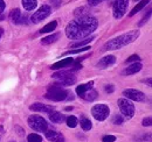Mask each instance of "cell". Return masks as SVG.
Instances as JSON below:
<instances>
[{"mask_svg": "<svg viewBox=\"0 0 152 142\" xmlns=\"http://www.w3.org/2000/svg\"><path fill=\"white\" fill-rule=\"evenodd\" d=\"M103 1H105V0H88V4H89L90 6H97L98 4L103 2Z\"/></svg>", "mask_w": 152, "mask_h": 142, "instance_id": "34", "label": "cell"}, {"mask_svg": "<svg viewBox=\"0 0 152 142\" xmlns=\"http://www.w3.org/2000/svg\"><path fill=\"white\" fill-rule=\"evenodd\" d=\"M80 124H81L82 129L86 130V132H88V130H90V129L93 128V124H91V121H90L88 118H82Z\"/></svg>", "mask_w": 152, "mask_h": 142, "instance_id": "26", "label": "cell"}, {"mask_svg": "<svg viewBox=\"0 0 152 142\" xmlns=\"http://www.w3.org/2000/svg\"><path fill=\"white\" fill-rule=\"evenodd\" d=\"M27 142H42V138L39 135V134H29L27 136Z\"/></svg>", "mask_w": 152, "mask_h": 142, "instance_id": "28", "label": "cell"}, {"mask_svg": "<svg viewBox=\"0 0 152 142\" xmlns=\"http://www.w3.org/2000/svg\"><path fill=\"white\" fill-rule=\"evenodd\" d=\"M1 35H2V29L0 28V38H1Z\"/></svg>", "mask_w": 152, "mask_h": 142, "instance_id": "39", "label": "cell"}, {"mask_svg": "<svg viewBox=\"0 0 152 142\" xmlns=\"http://www.w3.org/2000/svg\"><path fill=\"white\" fill-rule=\"evenodd\" d=\"M45 134H46V138H47L49 141H52V142H64V138H63V135H62L60 132L55 130V129H47V130L45 132Z\"/></svg>", "mask_w": 152, "mask_h": 142, "instance_id": "11", "label": "cell"}, {"mask_svg": "<svg viewBox=\"0 0 152 142\" xmlns=\"http://www.w3.org/2000/svg\"><path fill=\"white\" fill-rule=\"evenodd\" d=\"M97 26V19L91 15L77 18L70 23H68V26L66 27V35L72 40H80L90 35L94 30H96Z\"/></svg>", "mask_w": 152, "mask_h": 142, "instance_id": "1", "label": "cell"}, {"mask_svg": "<svg viewBox=\"0 0 152 142\" xmlns=\"http://www.w3.org/2000/svg\"><path fill=\"white\" fill-rule=\"evenodd\" d=\"M58 37H60V34H58V33H54V34H52V35L43 37V38L41 40V43L45 44V46L50 44V43H54V42H56L57 40H58Z\"/></svg>", "mask_w": 152, "mask_h": 142, "instance_id": "21", "label": "cell"}, {"mask_svg": "<svg viewBox=\"0 0 152 142\" xmlns=\"http://www.w3.org/2000/svg\"><path fill=\"white\" fill-rule=\"evenodd\" d=\"M73 62H74V59L73 58H63V59H61V61H58L56 63H54L52 67H50V69H53V70H62V69H64V68H68L70 64H73Z\"/></svg>", "mask_w": 152, "mask_h": 142, "instance_id": "14", "label": "cell"}, {"mask_svg": "<svg viewBox=\"0 0 152 142\" xmlns=\"http://www.w3.org/2000/svg\"><path fill=\"white\" fill-rule=\"evenodd\" d=\"M123 96L125 97V99H129V100H133V101H144L146 99V96L139 91V90L136 89H126L123 91Z\"/></svg>", "mask_w": 152, "mask_h": 142, "instance_id": "10", "label": "cell"}, {"mask_svg": "<svg viewBox=\"0 0 152 142\" xmlns=\"http://www.w3.org/2000/svg\"><path fill=\"white\" fill-rule=\"evenodd\" d=\"M73 109V107H66V111H72Z\"/></svg>", "mask_w": 152, "mask_h": 142, "instance_id": "38", "label": "cell"}, {"mask_svg": "<svg viewBox=\"0 0 152 142\" xmlns=\"http://www.w3.org/2000/svg\"><path fill=\"white\" fill-rule=\"evenodd\" d=\"M129 0H116L113 5V13L115 19H121L126 13Z\"/></svg>", "mask_w": 152, "mask_h": 142, "instance_id": "9", "label": "cell"}, {"mask_svg": "<svg viewBox=\"0 0 152 142\" xmlns=\"http://www.w3.org/2000/svg\"><path fill=\"white\" fill-rule=\"evenodd\" d=\"M5 7H6V4H5V1H4V0H0V14L4 12Z\"/></svg>", "mask_w": 152, "mask_h": 142, "instance_id": "36", "label": "cell"}, {"mask_svg": "<svg viewBox=\"0 0 152 142\" xmlns=\"http://www.w3.org/2000/svg\"><path fill=\"white\" fill-rule=\"evenodd\" d=\"M139 61H140V58H139L138 55H132L126 59V63H136V62H139Z\"/></svg>", "mask_w": 152, "mask_h": 142, "instance_id": "31", "label": "cell"}, {"mask_svg": "<svg viewBox=\"0 0 152 142\" xmlns=\"http://www.w3.org/2000/svg\"><path fill=\"white\" fill-rule=\"evenodd\" d=\"M81 98H83L86 101H93L97 98V92L94 89H91L89 91H87L83 96H81Z\"/></svg>", "mask_w": 152, "mask_h": 142, "instance_id": "22", "label": "cell"}, {"mask_svg": "<svg viewBox=\"0 0 152 142\" xmlns=\"http://www.w3.org/2000/svg\"><path fill=\"white\" fill-rule=\"evenodd\" d=\"M91 114L97 121H104L110 114V108L105 104H98L91 108Z\"/></svg>", "mask_w": 152, "mask_h": 142, "instance_id": "7", "label": "cell"}, {"mask_svg": "<svg viewBox=\"0 0 152 142\" xmlns=\"http://www.w3.org/2000/svg\"><path fill=\"white\" fill-rule=\"evenodd\" d=\"M31 111H34V112H41V113H49L52 111H54V107L50 106V105H45L42 103H34L29 106Z\"/></svg>", "mask_w": 152, "mask_h": 142, "instance_id": "12", "label": "cell"}, {"mask_svg": "<svg viewBox=\"0 0 152 142\" xmlns=\"http://www.w3.org/2000/svg\"><path fill=\"white\" fill-rule=\"evenodd\" d=\"M90 48L89 47H83V48H77L75 50H69V51H67L66 55H73V54H80V53H83V51H87V50H89Z\"/></svg>", "mask_w": 152, "mask_h": 142, "instance_id": "29", "label": "cell"}, {"mask_svg": "<svg viewBox=\"0 0 152 142\" xmlns=\"http://www.w3.org/2000/svg\"><path fill=\"white\" fill-rule=\"evenodd\" d=\"M104 90H105L107 93H113V92L115 91V88L113 86V85H105Z\"/></svg>", "mask_w": 152, "mask_h": 142, "instance_id": "35", "label": "cell"}, {"mask_svg": "<svg viewBox=\"0 0 152 142\" xmlns=\"http://www.w3.org/2000/svg\"><path fill=\"white\" fill-rule=\"evenodd\" d=\"M94 38H95V37H94V36H91V37H88V38H86V40L78 41V42H76V43H74V44H72V48H73V49H75V48H83L84 46L87 47V44H88V43H90Z\"/></svg>", "mask_w": 152, "mask_h": 142, "instance_id": "24", "label": "cell"}, {"mask_svg": "<svg viewBox=\"0 0 152 142\" xmlns=\"http://www.w3.org/2000/svg\"><path fill=\"white\" fill-rule=\"evenodd\" d=\"M52 77L57 82L56 86H60V88L70 86L76 83V77L70 71H60V72H56L55 75H53Z\"/></svg>", "mask_w": 152, "mask_h": 142, "instance_id": "3", "label": "cell"}, {"mask_svg": "<svg viewBox=\"0 0 152 142\" xmlns=\"http://www.w3.org/2000/svg\"><path fill=\"white\" fill-rule=\"evenodd\" d=\"M66 124H67V126H68L69 128H75L76 126L78 125V120H77L76 117L70 115V117H68V118L66 119Z\"/></svg>", "mask_w": 152, "mask_h": 142, "instance_id": "27", "label": "cell"}, {"mask_svg": "<svg viewBox=\"0 0 152 142\" xmlns=\"http://www.w3.org/2000/svg\"><path fill=\"white\" fill-rule=\"evenodd\" d=\"M93 85H94V82H93V80H91V82H88L87 84H81L80 86L76 88V93L81 97V96H83L87 91L93 89Z\"/></svg>", "mask_w": 152, "mask_h": 142, "instance_id": "17", "label": "cell"}, {"mask_svg": "<svg viewBox=\"0 0 152 142\" xmlns=\"http://www.w3.org/2000/svg\"><path fill=\"white\" fill-rule=\"evenodd\" d=\"M50 1H52L53 6H55V7H58L62 4V0H50Z\"/></svg>", "mask_w": 152, "mask_h": 142, "instance_id": "37", "label": "cell"}, {"mask_svg": "<svg viewBox=\"0 0 152 142\" xmlns=\"http://www.w3.org/2000/svg\"><path fill=\"white\" fill-rule=\"evenodd\" d=\"M102 141L103 142H115L116 141V136H114V135H105V136H103Z\"/></svg>", "mask_w": 152, "mask_h": 142, "instance_id": "33", "label": "cell"}, {"mask_svg": "<svg viewBox=\"0 0 152 142\" xmlns=\"http://www.w3.org/2000/svg\"><path fill=\"white\" fill-rule=\"evenodd\" d=\"M10 142H14V141H10Z\"/></svg>", "mask_w": 152, "mask_h": 142, "instance_id": "40", "label": "cell"}, {"mask_svg": "<svg viewBox=\"0 0 152 142\" xmlns=\"http://www.w3.org/2000/svg\"><path fill=\"white\" fill-rule=\"evenodd\" d=\"M149 2H150V0H142V1L137 2V5L133 7L132 11L130 12V14H129V15H130V17H133V15H134V14H137L139 11H142V9H143V8H144Z\"/></svg>", "mask_w": 152, "mask_h": 142, "instance_id": "19", "label": "cell"}, {"mask_svg": "<svg viewBox=\"0 0 152 142\" xmlns=\"http://www.w3.org/2000/svg\"><path fill=\"white\" fill-rule=\"evenodd\" d=\"M27 122H28V126L33 129V130H35V132H40V133H45L47 129H48V124H47V121L42 118V117H40V115H31L29 118H28V120H27Z\"/></svg>", "mask_w": 152, "mask_h": 142, "instance_id": "5", "label": "cell"}, {"mask_svg": "<svg viewBox=\"0 0 152 142\" xmlns=\"http://www.w3.org/2000/svg\"><path fill=\"white\" fill-rule=\"evenodd\" d=\"M22 6L26 11H34L38 6V0H22Z\"/></svg>", "mask_w": 152, "mask_h": 142, "instance_id": "20", "label": "cell"}, {"mask_svg": "<svg viewBox=\"0 0 152 142\" xmlns=\"http://www.w3.org/2000/svg\"><path fill=\"white\" fill-rule=\"evenodd\" d=\"M52 13V7L49 5H42L37 12H34V14L32 15V22L33 23H39L41 21H43L45 19H47Z\"/></svg>", "mask_w": 152, "mask_h": 142, "instance_id": "8", "label": "cell"}, {"mask_svg": "<svg viewBox=\"0 0 152 142\" xmlns=\"http://www.w3.org/2000/svg\"><path fill=\"white\" fill-rule=\"evenodd\" d=\"M10 19L12 20L13 23H21L22 22V15H21V12H20L19 8L12 9V12L10 14Z\"/></svg>", "mask_w": 152, "mask_h": 142, "instance_id": "18", "label": "cell"}, {"mask_svg": "<svg viewBox=\"0 0 152 142\" xmlns=\"http://www.w3.org/2000/svg\"><path fill=\"white\" fill-rule=\"evenodd\" d=\"M48 117H49L50 121L54 122V124H60V122H62V121L66 119L63 114H61L60 112H56V111L49 112V113H48Z\"/></svg>", "mask_w": 152, "mask_h": 142, "instance_id": "16", "label": "cell"}, {"mask_svg": "<svg viewBox=\"0 0 152 142\" xmlns=\"http://www.w3.org/2000/svg\"><path fill=\"white\" fill-rule=\"evenodd\" d=\"M140 70H142V64L139 62H136V63L130 64L125 70L123 71V75L124 76H131V75H134V73L139 72Z\"/></svg>", "mask_w": 152, "mask_h": 142, "instance_id": "15", "label": "cell"}, {"mask_svg": "<svg viewBox=\"0 0 152 142\" xmlns=\"http://www.w3.org/2000/svg\"><path fill=\"white\" fill-rule=\"evenodd\" d=\"M74 14H75L76 18H82V17H87V15H90L88 7H84V6L76 8L75 12H74Z\"/></svg>", "mask_w": 152, "mask_h": 142, "instance_id": "23", "label": "cell"}, {"mask_svg": "<svg viewBox=\"0 0 152 142\" xmlns=\"http://www.w3.org/2000/svg\"><path fill=\"white\" fill-rule=\"evenodd\" d=\"M136 1H137V0H136Z\"/></svg>", "mask_w": 152, "mask_h": 142, "instance_id": "41", "label": "cell"}, {"mask_svg": "<svg viewBox=\"0 0 152 142\" xmlns=\"http://www.w3.org/2000/svg\"><path fill=\"white\" fill-rule=\"evenodd\" d=\"M123 121H124V118H123L121 114L115 115L114 119H113V124H115V125H122L123 124Z\"/></svg>", "mask_w": 152, "mask_h": 142, "instance_id": "30", "label": "cell"}, {"mask_svg": "<svg viewBox=\"0 0 152 142\" xmlns=\"http://www.w3.org/2000/svg\"><path fill=\"white\" fill-rule=\"evenodd\" d=\"M116 62V57L114 55H108V56H104L103 58H101V61L97 63V67L99 69H105V68H109L110 65L115 64Z\"/></svg>", "mask_w": 152, "mask_h": 142, "instance_id": "13", "label": "cell"}, {"mask_svg": "<svg viewBox=\"0 0 152 142\" xmlns=\"http://www.w3.org/2000/svg\"><path fill=\"white\" fill-rule=\"evenodd\" d=\"M142 125L144 127H150L152 125V120H151V117H148V118H144L143 121H142Z\"/></svg>", "mask_w": 152, "mask_h": 142, "instance_id": "32", "label": "cell"}, {"mask_svg": "<svg viewBox=\"0 0 152 142\" xmlns=\"http://www.w3.org/2000/svg\"><path fill=\"white\" fill-rule=\"evenodd\" d=\"M118 107L121 109V115L125 119H131L134 115V105L131 103V100L125 99V98H121L117 101Z\"/></svg>", "mask_w": 152, "mask_h": 142, "instance_id": "6", "label": "cell"}, {"mask_svg": "<svg viewBox=\"0 0 152 142\" xmlns=\"http://www.w3.org/2000/svg\"><path fill=\"white\" fill-rule=\"evenodd\" d=\"M68 91L60 86H50L47 93H46V98L49 99V100H53V101H62L64 99H67L68 97Z\"/></svg>", "mask_w": 152, "mask_h": 142, "instance_id": "4", "label": "cell"}, {"mask_svg": "<svg viewBox=\"0 0 152 142\" xmlns=\"http://www.w3.org/2000/svg\"><path fill=\"white\" fill-rule=\"evenodd\" d=\"M139 36V30H131L126 34L119 35L115 37L113 40L108 41L104 46H103V51H109V50H118L130 43H132L134 40H137V37Z\"/></svg>", "mask_w": 152, "mask_h": 142, "instance_id": "2", "label": "cell"}, {"mask_svg": "<svg viewBox=\"0 0 152 142\" xmlns=\"http://www.w3.org/2000/svg\"><path fill=\"white\" fill-rule=\"evenodd\" d=\"M57 27V22L56 21H53V22H49L48 25H46L41 30H40V33H50V32H53V30H55Z\"/></svg>", "mask_w": 152, "mask_h": 142, "instance_id": "25", "label": "cell"}]
</instances>
